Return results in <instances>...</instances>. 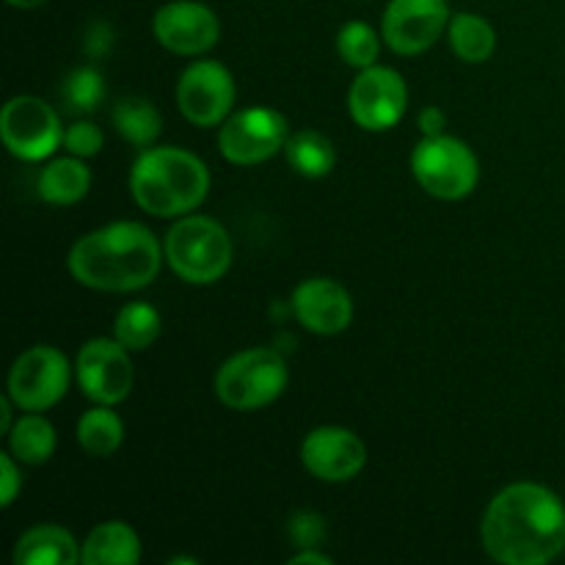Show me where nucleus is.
I'll return each instance as SVG.
<instances>
[{
  "mask_svg": "<svg viewBox=\"0 0 565 565\" xmlns=\"http://www.w3.org/2000/svg\"><path fill=\"white\" fill-rule=\"evenodd\" d=\"M0 138L17 160L39 163L64 147V125L50 103L33 94H17L0 110Z\"/></svg>",
  "mask_w": 565,
  "mask_h": 565,
  "instance_id": "0eeeda50",
  "label": "nucleus"
},
{
  "mask_svg": "<svg viewBox=\"0 0 565 565\" xmlns=\"http://www.w3.org/2000/svg\"><path fill=\"white\" fill-rule=\"evenodd\" d=\"M70 381L72 364L64 351L55 345H33L11 364L6 392L20 412H47L64 401Z\"/></svg>",
  "mask_w": 565,
  "mask_h": 565,
  "instance_id": "6e6552de",
  "label": "nucleus"
},
{
  "mask_svg": "<svg viewBox=\"0 0 565 565\" xmlns=\"http://www.w3.org/2000/svg\"><path fill=\"white\" fill-rule=\"evenodd\" d=\"M447 42L463 64H486L497 50V31L486 17L458 11L447 25Z\"/></svg>",
  "mask_w": 565,
  "mask_h": 565,
  "instance_id": "412c9836",
  "label": "nucleus"
},
{
  "mask_svg": "<svg viewBox=\"0 0 565 565\" xmlns=\"http://www.w3.org/2000/svg\"><path fill=\"white\" fill-rule=\"evenodd\" d=\"M114 127L127 143L138 149H147L158 141L163 130V116L149 99L143 97H125L114 105Z\"/></svg>",
  "mask_w": 565,
  "mask_h": 565,
  "instance_id": "b1692460",
  "label": "nucleus"
},
{
  "mask_svg": "<svg viewBox=\"0 0 565 565\" xmlns=\"http://www.w3.org/2000/svg\"><path fill=\"white\" fill-rule=\"evenodd\" d=\"M381 39L370 22L351 20L340 28L337 33V53L353 70H367V66L379 64Z\"/></svg>",
  "mask_w": 565,
  "mask_h": 565,
  "instance_id": "a878e982",
  "label": "nucleus"
},
{
  "mask_svg": "<svg viewBox=\"0 0 565 565\" xmlns=\"http://www.w3.org/2000/svg\"><path fill=\"white\" fill-rule=\"evenodd\" d=\"M83 565H138L141 563V539L127 522H103L81 544Z\"/></svg>",
  "mask_w": 565,
  "mask_h": 565,
  "instance_id": "a211bd4d",
  "label": "nucleus"
},
{
  "mask_svg": "<svg viewBox=\"0 0 565 565\" xmlns=\"http://www.w3.org/2000/svg\"><path fill=\"white\" fill-rule=\"evenodd\" d=\"M152 33L160 47L174 55H204L218 44L221 20L207 3L199 0H171L152 17Z\"/></svg>",
  "mask_w": 565,
  "mask_h": 565,
  "instance_id": "2eb2a0df",
  "label": "nucleus"
},
{
  "mask_svg": "<svg viewBox=\"0 0 565 565\" xmlns=\"http://www.w3.org/2000/svg\"><path fill=\"white\" fill-rule=\"evenodd\" d=\"M417 125H419V130H423L425 138L441 136L447 127V114L439 108V105H425V108L419 110Z\"/></svg>",
  "mask_w": 565,
  "mask_h": 565,
  "instance_id": "2f4dec72",
  "label": "nucleus"
},
{
  "mask_svg": "<svg viewBox=\"0 0 565 565\" xmlns=\"http://www.w3.org/2000/svg\"><path fill=\"white\" fill-rule=\"evenodd\" d=\"M287 563H290V565H331L334 561H331L329 555H323V552H318V550H301L298 555H292Z\"/></svg>",
  "mask_w": 565,
  "mask_h": 565,
  "instance_id": "72a5a7b5",
  "label": "nucleus"
},
{
  "mask_svg": "<svg viewBox=\"0 0 565 565\" xmlns=\"http://www.w3.org/2000/svg\"><path fill=\"white\" fill-rule=\"evenodd\" d=\"M9 6H14V9H22V11H31V9H39V6L50 3V0H6Z\"/></svg>",
  "mask_w": 565,
  "mask_h": 565,
  "instance_id": "f704fd0d",
  "label": "nucleus"
},
{
  "mask_svg": "<svg viewBox=\"0 0 565 565\" xmlns=\"http://www.w3.org/2000/svg\"><path fill=\"white\" fill-rule=\"evenodd\" d=\"M132 202L154 218H182L202 207L210 193V169L180 147H147L130 169Z\"/></svg>",
  "mask_w": 565,
  "mask_h": 565,
  "instance_id": "7ed1b4c3",
  "label": "nucleus"
},
{
  "mask_svg": "<svg viewBox=\"0 0 565 565\" xmlns=\"http://www.w3.org/2000/svg\"><path fill=\"white\" fill-rule=\"evenodd\" d=\"M285 154L290 169L296 174L307 177V180H323L337 166L334 141L320 130L290 132L285 143Z\"/></svg>",
  "mask_w": 565,
  "mask_h": 565,
  "instance_id": "4be33fe9",
  "label": "nucleus"
},
{
  "mask_svg": "<svg viewBox=\"0 0 565 565\" xmlns=\"http://www.w3.org/2000/svg\"><path fill=\"white\" fill-rule=\"evenodd\" d=\"M412 174L428 196L461 202L478 188L480 160L467 141L456 136H430L414 147Z\"/></svg>",
  "mask_w": 565,
  "mask_h": 565,
  "instance_id": "423d86ee",
  "label": "nucleus"
},
{
  "mask_svg": "<svg viewBox=\"0 0 565 565\" xmlns=\"http://www.w3.org/2000/svg\"><path fill=\"white\" fill-rule=\"evenodd\" d=\"M61 94L72 110H97L105 99V81L94 66H81V70L70 72Z\"/></svg>",
  "mask_w": 565,
  "mask_h": 565,
  "instance_id": "bb28decb",
  "label": "nucleus"
},
{
  "mask_svg": "<svg viewBox=\"0 0 565 565\" xmlns=\"http://www.w3.org/2000/svg\"><path fill=\"white\" fill-rule=\"evenodd\" d=\"M406 108L408 88L401 72L381 64L359 70L348 92V114L353 125L367 132H386L406 116Z\"/></svg>",
  "mask_w": 565,
  "mask_h": 565,
  "instance_id": "f8f14e48",
  "label": "nucleus"
},
{
  "mask_svg": "<svg viewBox=\"0 0 565 565\" xmlns=\"http://www.w3.org/2000/svg\"><path fill=\"white\" fill-rule=\"evenodd\" d=\"M171 565H177V563H188V565H199V561L196 557H171L169 561Z\"/></svg>",
  "mask_w": 565,
  "mask_h": 565,
  "instance_id": "c9c22d12",
  "label": "nucleus"
},
{
  "mask_svg": "<svg viewBox=\"0 0 565 565\" xmlns=\"http://www.w3.org/2000/svg\"><path fill=\"white\" fill-rule=\"evenodd\" d=\"M81 544L61 524H36L17 539L11 561L17 565H77Z\"/></svg>",
  "mask_w": 565,
  "mask_h": 565,
  "instance_id": "f3484780",
  "label": "nucleus"
},
{
  "mask_svg": "<svg viewBox=\"0 0 565 565\" xmlns=\"http://www.w3.org/2000/svg\"><path fill=\"white\" fill-rule=\"evenodd\" d=\"M39 199L55 207H70V204L83 202L92 191V169L83 163V158H58L50 160L42 169L36 182Z\"/></svg>",
  "mask_w": 565,
  "mask_h": 565,
  "instance_id": "6ab92c4d",
  "label": "nucleus"
},
{
  "mask_svg": "<svg viewBox=\"0 0 565 565\" xmlns=\"http://www.w3.org/2000/svg\"><path fill=\"white\" fill-rule=\"evenodd\" d=\"M326 533H329L326 519L315 511H298L287 522V535L298 550H318V546H323Z\"/></svg>",
  "mask_w": 565,
  "mask_h": 565,
  "instance_id": "cd10ccee",
  "label": "nucleus"
},
{
  "mask_svg": "<svg viewBox=\"0 0 565 565\" xmlns=\"http://www.w3.org/2000/svg\"><path fill=\"white\" fill-rule=\"evenodd\" d=\"M237 86L221 61L199 58L177 81V108L193 127H221L232 116Z\"/></svg>",
  "mask_w": 565,
  "mask_h": 565,
  "instance_id": "9b49d317",
  "label": "nucleus"
},
{
  "mask_svg": "<svg viewBox=\"0 0 565 565\" xmlns=\"http://www.w3.org/2000/svg\"><path fill=\"white\" fill-rule=\"evenodd\" d=\"M75 379L94 406H119L136 384L130 351L116 337H94L77 351Z\"/></svg>",
  "mask_w": 565,
  "mask_h": 565,
  "instance_id": "9d476101",
  "label": "nucleus"
},
{
  "mask_svg": "<svg viewBox=\"0 0 565 565\" xmlns=\"http://www.w3.org/2000/svg\"><path fill=\"white\" fill-rule=\"evenodd\" d=\"M22 491V475L17 467V458L9 450L0 452V505L11 508L14 505L17 494Z\"/></svg>",
  "mask_w": 565,
  "mask_h": 565,
  "instance_id": "c756f323",
  "label": "nucleus"
},
{
  "mask_svg": "<svg viewBox=\"0 0 565 565\" xmlns=\"http://www.w3.org/2000/svg\"><path fill=\"white\" fill-rule=\"evenodd\" d=\"M163 243L138 221H114L77 237L66 268L77 285L97 292H136L158 279Z\"/></svg>",
  "mask_w": 565,
  "mask_h": 565,
  "instance_id": "f03ea898",
  "label": "nucleus"
},
{
  "mask_svg": "<svg viewBox=\"0 0 565 565\" xmlns=\"http://www.w3.org/2000/svg\"><path fill=\"white\" fill-rule=\"evenodd\" d=\"M77 445L92 458H110L125 445V423L114 406H94L77 419Z\"/></svg>",
  "mask_w": 565,
  "mask_h": 565,
  "instance_id": "5701e85b",
  "label": "nucleus"
},
{
  "mask_svg": "<svg viewBox=\"0 0 565 565\" xmlns=\"http://www.w3.org/2000/svg\"><path fill=\"white\" fill-rule=\"evenodd\" d=\"M290 309L298 323L318 337L342 334L353 323V296L329 276L303 279L292 290Z\"/></svg>",
  "mask_w": 565,
  "mask_h": 565,
  "instance_id": "dca6fc26",
  "label": "nucleus"
},
{
  "mask_svg": "<svg viewBox=\"0 0 565 565\" xmlns=\"http://www.w3.org/2000/svg\"><path fill=\"white\" fill-rule=\"evenodd\" d=\"M166 265L185 285L207 287L224 279L232 268V237L224 226L210 215L188 213L174 221L163 241Z\"/></svg>",
  "mask_w": 565,
  "mask_h": 565,
  "instance_id": "20e7f679",
  "label": "nucleus"
},
{
  "mask_svg": "<svg viewBox=\"0 0 565 565\" xmlns=\"http://www.w3.org/2000/svg\"><path fill=\"white\" fill-rule=\"evenodd\" d=\"M301 463L320 483H351L367 467L362 436L342 425H320L301 441Z\"/></svg>",
  "mask_w": 565,
  "mask_h": 565,
  "instance_id": "4468645a",
  "label": "nucleus"
},
{
  "mask_svg": "<svg viewBox=\"0 0 565 565\" xmlns=\"http://www.w3.org/2000/svg\"><path fill=\"white\" fill-rule=\"evenodd\" d=\"M105 147V132L103 127L94 125V121H75V125H70L64 130V149L70 154H75V158H94V154L103 152Z\"/></svg>",
  "mask_w": 565,
  "mask_h": 565,
  "instance_id": "c85d7f7f",
  "label": "nucleus"
},
{
  "mask_svg": "<svg viewBox=\"0 0 565 565\" xmlns=\"http://www.w3.org/2000/svg\"><path fill=\"white\" fill-rule=\"evenodd\" d=\"M114 47V28L108 22H94L86 31V53L94 58H103Z\"/></svg>",
  "mask_w": 565,
  "mask_h": 565,
  "instance_id": "7c9ffc66",
  "label": "nucleus"
},
{
  "mask_svg": "<svg viewBox=\"0 0 565 565\" xmlns=\"http://www.w3.org/2000/svg\"><path fill=\"white\" fill-rule=\"evenodd\" d=\"M447 0H390L381 20V36L397 55H419L434 47L450 25Z\"/></svg>",
  "mask_w": 565,
  "mask_h": 565,
  "instance_id": "ddd939ff",
  "label": "nucleus"
},
{
  "mask_svg": "<svg viewBox=\"0 0 565 565\" xmlns=\"http://www.w3.org/2000/svg\"><path fill=\"white\" fill-rule=\"evenodd\" d=\"M9 452L25 467H42L55 456L58 436L42 412H25L9 430Z\"/></svg>",
  "mask_w": 565,
  "mask_h": 565,
  "instance_id": "aec40b11",
  "label": "nucleus"
},
{
  "mask_svg": "<svg viewBox=\"0 0 565 565\" xmlns=\"http://www.w3.org/2000/svg\"><path fill=\"white\" fill-rule=\"evenodd\" d=\"M290 121L274 108H243L232 114L218 130V152L232 166H259L285 152Z\"/></svg>",
  "mask_w": 565,
  "mask_h": 565,
  "instance_id": "1a4fd4ad",
  "label": "nucleus"
},
{
  "mask_svg": "<svg viewBox=\"0 0 565 565\" xmlns=\"http://www.w3.org/2000/svg\"><path fill=\"white\" fill-rule=\"evenodd\" d=\"M480 544L494 563L546 565L565 552V502L550 486L519 480L489 502Z\"/></svg>",
  "mask_w": 565,
  "mask_h": 565,
  "instance_id": "f257e3e1",
  "label": "nucleus"
},
{
  "mask_svg": "<svg viewBox=\"0 0 565 565\" xmlns=\"http://www.w3.org/2000/svg\"><path fill=\"white\" fill-rule=\"evenodd\" d=\"M14 408H17V403L11 401L9 397V392H6L3 397H0V436H9V430L14 428Z\"/></svg>",
  "mask_w": 565,
  "mask_h": 565,
  "instance_id": "473e14b6",
  "label": "nucleus"
},
{
  "mask_svg": "<svg viewBox=\"0 0 565 565\" xmlns=\"http://www.w3.org/2000/svg\"><path fill=\"white\" fill-rule=\"evenodd\" d=\"M290 370L274 348H248L218 367L213 381L215 397L232 412H257L279 401L287 390Z\"/></svg>",
  "mask_w": 565,
  "mask_h": 565,
  "instance_id": "39448f33",
  "label": "nucleus"
},
{
  "mask_svg": "<svg viewBox=\"0 0 565 565\" xmlns=\"http://www.w3.org/2000/svg\"><path fill=\"white\" fill-rule=\"evenodd\" d=\"M160 329V312L147 301H130L119 309L114 320V337L127 348L130 353L147 351L158 342Z\"/></svg>",
  "mask_w": 565,
  "mask_h": 565,
  "instance_id": "393cba45",
  "label": "nucleus"
}]
</instances>
